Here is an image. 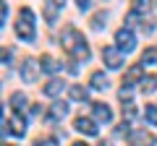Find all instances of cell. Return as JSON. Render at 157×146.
Masks as SVG:
<instances>
[{
    "label": "cell",
    "mask_w": 157,
    "mask_h": 146,
    "mask_svg": "<svg viewBox=\"0 0 157 146\" xmlns=\"http://www.w3.org/2000/svg\"><path fill=\"white\" fill-rule=\"evenodd\" d=\"M63 50L73 57V63L89 60V47H86V39H84V34L76 31V29H66V34H63Z\"/></svg>",
    "instance_id": "cell-1"
},
{
    "label": "cell",
    "mask_w": 157,
    "mask_h": 146,
    "mask_svg": "<svg viewBox=\"0 0 157 146\" xmlns=\"http://www.w3.org/2000/svg\"><path fill=\"white\" fill-rule=\"evenodd\" d=\"M16 34L24 42H34V13H32V8H21V11H18Z\"/></svg>",
    "instance_id": "cell-2"
},
{
    "label": "cell",
    "mask_w": 157,
    "mask_h": 146,
    "mask_svg": "<svg viewBox=\"0 0 157 146\" xmlns=\"http://www.w3.org/2000/svg\"><path fill=\"white\" fill-rule=\"evenodd\" d=\"M115 45H118V50H121V52H131L136 47L134 31H131V29H118V31H115Z\"/></svg>",
    "instance_id": "cell-3"
},
{
    "label": "cell",
    "mask_w": 157,
    "mask_h": 146,
    "mask_svg": "<svg viewBox=\"0 0 157 146\" xmlns=\"http://www.w3.org/2000/svg\"><path fill=\"white\" fill-rule=\"evenodd\" d=\"M39 71H42V68H39V63L32 60V57H26V60H24V65H21V81H24V84H34V81H37V76H39Z\"/></svg>",
    "instance_id": "cell-4"
},
{
    "label": "cell",
    "mask_w": 157,
    "mask_h": 146,
    "mask_svg": "<svg viewBox=\"0 0 157 146\" xmlns=\"http://www.w3.org/2000/svg\"><path fill=\"white\" fill-rule=\"evenodd\" d=\"M102 60H105V65L113 68V71H118V68L123 65V55H121L118 47H105V50H102Z\"/></svg>",
    "instance_id": "cell-5"
},
{
    "label": "cell",
    "mask_w": 157,
    "mask_h": 146,
    "mask_svg": "<svg viewBox=\"0 0 157 146\" xmlns=\"http://www.w3.org/2000/svg\"><path fill=\"white\" fill-rule=\"evenodd\" d=\"M73 128L78 130V133H84V136H97V123L94 120H89V118H84V115H78L76 120H73Z\"/></svg>",
    "instance_id": "cell-6"
},
{
    "label": "cell",
    "mask_w": 157,
    "mask_h": 146,
    "mask_svg": "<svg viewBox=\"0 0 157 146\" xmlns=\"http://www.w3.org/2000/svg\"><path fill=\"white\" fill-rule=\"evenodd\" d=\"M128 144L131 146H155V136L147 130H131L128 133Z\"/></svg>",
    "instance_id": "cell-7"
},
{
    "label": "cell",
    "mask_w": 157,
    "mask_h": 146,
    "mask_svg": "<svg viewBox=\"0 0 157 146\" xmlns=\"http://www.w3.org/2000/svg\"><path fill=\"white\" fill-rule=\"evenodd\" d=\"M60 8H63V0H45V21L47 24H55Z\"/></svg>",
    "instance_id": "cell-8"
},
{
    "label": "cell",
    "mask_w": 157,
    "mask_h": 146,
    "mask_svg": "<svg viewBox=\"0 0 157 146\" xmlns=\"http://www.w3.org/2000/svg\"><path fill=\"white\" fill-rule=\"evenodd\" d=\"M92 112H94V118L100 120V123H110V120H113L110 107H107V104H102V102H94V104H92Z\"/></svg>",
    "instance_id": "cell-9"
},
{
    "label": "cell",
    "mask_w": 157,
    "mask_h": 146,
    "mask_svg": "<svg viewBox=\"0 0 157 146\" xmlns=\"http://www.w3.org/2000/svg\"><path fill=\"white\" fill-rule=\"evenodd\" d=\"M141 78H144V65H134V68L123 76V86H128V89H131V86H134L136 81H141Z\"/></svg>",
    "instance_id": "cell-10"
},
{
    "label": "cell",
    "mask_w": 157,
    "mask_h": 146,
    "mask_svg": "<svg viewBox=\"0 0 157 146\" xmlns=\"http://www.w3.org/2000/svg\"><path fill=\"white\" fill-rule=\"evenodd\" d=\"M66 112H68L66 102H55V104H50V110H47V120H63Z\"/></svg>",
    "instance_id": "cell-11"
},
{
    "label": "cell",
    "mask_w": 157,
    "mask_h": 146,
    "mask_svg": "<svg viewBox=\"0 0 157 146\" xmlns=\"http://www.w3.org/2000/svg\"><path fill=\"white\" fill-rule=\"evenodd\" d=\"M152 11V0H131V16H147Z\"/></svg>",
    "instance_id": "cell-12"
},
{
    "label": "cell",
    "mask_w": 157,
    "mask_h": 146,
    "mask_svg": "<svg viewBox=\"0 0 157 146\" xmlns=\"http://www.w3.org/2000/svg\"><path fill=\"white\" fill-rule=\"evenodd\" d=\"M8 125H11V133L13 136H24V133H26V120L21 118V112H13V118H11Z\"/></svg>",
    "instance_id": "cell-13"
},
{
    "label": "cell",
    "mask_w": 157,
    "mask_h": 146,
    "mask_svg": "<svg viewBox=\"0 0 157 146\" xmlns=\"http://www.w3.org/2000/svg\"><path fill=\"white\" fill-rule=\"evenodd\" d=\"M89 86H92V89H97V91H102V89L110 86V81H107V76L102 71H94V73H92V78H89Z\"/></svg>",
    "instance_id": "cell-14"
},
{
    "label": "cell",
    "mask_w": 157,
    "mask_h": 146,
    "mask_svg": "<svg viewBox=\"0 0 157 146\" xmlns=\"http://www.w3.org/2000/svg\"><path fill=\"white\" fill-rule=\"evenodd\" d=\"M39 68L45 73H58L60 71V63L55 60V57H50V55H42V60H39Z\"/></svg>",
    "instance_id": "cell-15"
},
{
    "label": "cell",
    "mask_w": 157,
    "mask_h": 146,
    "mask_svg": "<svg viewBox=\"0 0 157 146\" xmlns=\"http://www.w3.org/2000/svg\"><path fill=\"white\" fill-rule=\"evenodd\" d=\"M63 86H66V84H63L60 78H50L45 84V94L47 97H58V94H63Z\"/></svg>",
    "instance_id": "cell-16"
},
{
    "label": "cell",
    "mask_w": 157,
    "mask_h": 146,
    "mask_svg": "<svg viewBox=\"0 0 157 146\" xmlns=\"http://www.w3.org/2000/svg\"><path fill=\"white\" fill-rule=\"evenodd\" d=\"M68 94H71V99H76V102H86L89 99V91H86L84 86H68Z\"/></svg>",
    "instance_id": "cell-17"
},
{
    "label": "cell",
    "mask_w": 157,
    "mask_h": 146,
    "mask_svg": "<svg viewBox=\"0 0 157 146\" xmlns=\"http://www.w3.org/2000/svg\"><path fill=\"white\" fill-rule=\"evenodd\" d=\"M141 63L144 65H157V47H147L141 52Z\"/></svg>",
    "instance_id": "cell-18"
},
{
    "label": "cell",
    "mask_w": 157,
    "mask_h": 146,
    "mask_svg": "<svg viewBox=\"0 0 157 146\" xmlns=\"http://www.w3.org/2000/svg\"><path fill=\"white\" fill-rule=\"evenodd\" d=\"M11 104H13V110H16V112H21L24 104H26V97H24L21 91H13V94H11Z\"/></svg>",
    "instance_id": "cell-19"
},
{
    "label": "cell",
    "mask_w": 157,
    "mask_h": 146,
    "mask_svg": "<svg viewBox=\"0 0 157 146\" xmlns=\"http://www.w3.org/2000/svg\"><path fill=\"white\" fill-rule=\"evenodd\" d=\"M155 89H157V78H155V76H149V78L141 84V91H144V94H152Z\"/></svg>",
    "instance_id": "cell-20"
},
{
    "label": "cell",
    "mask_w": 157,
    "mask_h": 146,
    "mask_svg": "<svg viewBox=\"0 0 157 146\" xmlns=\"http://www.w3.org/2000/svg\"><path fill=\"white\" fill-rule=\"evenodd\" d=\"M144 118L149 120L152 125H157V107H155V104H147V110H144Z\"/></svg>",
    "instance_id": "cell-21"
},
{
    "label": "cell",
    "mask_w": 157,
    "mask_h": 146,
    "mask_svg": "<svg viewBox=\"0 0 157 146\" xmlns=\"http://www.w3.org/2000/svg\"><path fill=\"white\" fill-rule=\"evenodd\" d=\"M123 118L126 120L136 118V104H134V102H126V104H123Z\"/></svg>",
    "instance_id": "cell-22"
},
{
    "label": "cell",
    "mask_w": 157,
    "mask_h": 146,
    "mask_svg": "<svg viewBox=\"0 0 157 146\" xmlns=\"http://www.w3.org/2000/svg\"><path fill=\"white\" fill-rule=\"evenodd\" d=\"M105 21H107L105 11H100V13H94V18H92V26H94V29H102V26H105Z\"/></svg>",
    "instance_id": "cell-23"
},
{
    "label": "cell",
    "mask_w": 157,
    "mask_h": 146,
    "mask_svg": "<svg viewBox=\"0 0 157 146\" xmlns=\"http://www.w3.org/2000/svg\"><path fill=\"white\" fill-rule=\"evenodd\" d=\"M8 57H11V47H0V65L8 63Z\"/></svg>",
    "instance_id": "cell-24"
},
{
    "label": "cell",
    "mask_w": 157,
    "mask_h": 146,
    "mask_svg": "<svg viewBox=\"0 0 157 146\" xmlns=\"http://www.w3.org/2000/svg\"><path fill=\"white\" fill-rule=\"evenodd\" d=\"M34 146H58V138H39Z\"/></svg>",
    "instance_id": "cell-25"
},
{
    "label": "cell",
    "mask_w": 157,
    "mask_h": 146,
    "mask_svg": "<svg viewBox=\"0 0 157 146\" xmlns=\"http://www.w3.org/2000/svg\"><path fill=\"white\" fill-rule=\"evenodd\" d=\"M6 16H8V5L0 0V26H3V21H6Z\"/></svg>",
    "instance_id": "cell-26"
},
{
    "label": "cell",
    "mask_w": 157,
    "mask_h": 146,
    "mask_svg": "<svg viewBox=\"0 0 157 146\" xmlns=\"http://www.w3.org/2000/svg\"><path fill=\"white\" fill-rule=\"evenodd\" d=\"M6 136H8V125L0 123V138H6Z\"/></svg>",
    "instance_id": "cell-27"
},
{
    "label": "cell",
    "mask_w": 157,
    "mask_h": 146,
    "mask_svg": "<svg viewBox=\"0 0 157 146\" xmlns=\"http://www.w3.org/2000/svg\"><path fill=\"white\" fill-rule=\"evenodd\" d=\"M78 3V8H81V11H86V8H89V0H76Z\"/></svg>",
    "instance_id": "cell-28"
},
{
    "label": "cell",
    "mask_w": 157,
    "mask_h": 146,
    "mask_svg": "<svg viewBox=\"0 0 157 146\" xmlns=\"http://www.w3.org/2000/svg\"><path fill=\"white\" fill-rule=\"evenodd\" d=\"M73 146H89V144H84V141H76V144H73Z\"/></svg>",
    "instance_id": "cell-29"
},
{
    "label": "cell",
    "mask_w": 157,
    "mask_h": 146,
    "mask_svg": "<svg viewBox=\"0 0 157 146\" xmlns=\"http://www.w3.org/2000/svg\"><path fill=\"white\" fill-rule=\"evenodd\" d=\"M100 146H110V144H107V141H100Z\"/></svg>",
    "instance_id": "cell-30"
},
{
    "label": "cell",
    "mask_w": 157,
    "mask_h": 146,
    "mask_svg": "<svg viewBox=\"0 0 157 146\" xmlns=\"http://www.w3.org/2000/svg\"><path fill=\"white\" fill-rule=\"evenodd\" d=\"M0 123H3V107H0Z\"/></svg>",
    "instance_id": "cell-31"
}]
</instances>
